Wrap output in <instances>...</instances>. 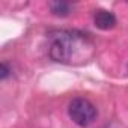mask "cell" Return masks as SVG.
<instances>
[{
	"instance_id": "cell-1",
	"label": "cell",
	"mask_w": 128,
	"mask_h": 128,
	"mask_svg": "<svg viewBox=\"0 0 128 128\" xmlns=\"http://www.w3.org/2000/svg\"><path fill=\"white\" fill-rule=\"evenodd\" d=\"M53 42L50 47V57L57 63H72L80 53L92 48L88 36L76 30H59L51 35Z\"/></svg>"
},
{
	"instance_id": "cell-5",
	"label": "cell",
	"mask_w": 128,
	"mask_h": 128,
	"mask_svg": "<svg viewBox=\"0 0 128 128\" xmlns=\"http://www.w3.org/2000/svg\"><path fill=\"white\" fill-rule=\"evenodd\" d=\"M0 68H2V71H0V78H2V80H6V78H8V76H9V72H11L9 66L6 65L5 62H3V63H2V66H0Z\"/></svg>"
},
{
	"instance_id": "cell-2",
	"label": "cell",
	"mask_w": 128,
	"mask_h": 128,
	"mask_svg": "<svg viewBox=\"0 0 128 128\" xmlns=\"http://www.w3.org/2000/svg\"><path fill=\"white\" fill-rule=\"evenodd\" d=\"M68 114L71 120L78 126H89L96 119V107L84 96L74 98L68 106Z\"/></svg>"
},
{
	"instance_id": "cell-4",
	"label": "cell",
	"mask_w": 128,
	"mask_h": 128,
	"mask_svg": "<svg viewBox=\"0 0 128 128\" xmlns=\"http://www.w3.org/2000/svg\"><path fill=\"white\" fill-rule=\"evenodd\" d=\"M48 9L51 11L53 15L56 17H68L72 12V5L70 2H63V0H56V2H48Z\"/></svg>"
},
{
	"instance_id": "cell-3",
	"label": "cell",
	"mask_w": 128,
	"mask_h": 128,
	"mask_svg": "<svg viewBox=\"0 0 128 128\" xmlns=\"http://www.w3.org/2000/svg\"><path fill=\"white\" fill-rule=\"evenodd\" d=\"M94 24L100 30H110L116 26V17L107 9H98L94 15Z\"/></svg>"
}]
</instances>
